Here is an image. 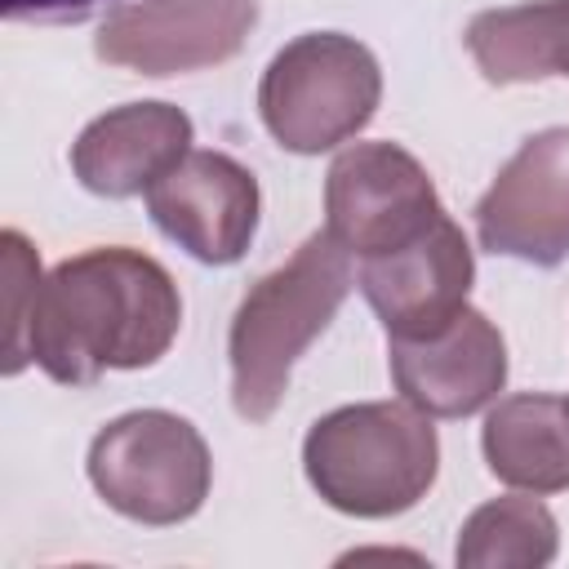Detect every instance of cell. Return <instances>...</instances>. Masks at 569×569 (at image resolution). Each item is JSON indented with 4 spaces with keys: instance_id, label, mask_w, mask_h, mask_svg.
Segmentation results:
<instances>
[{
    "instance_id": "cell-11",
    "label": "cell",
    "mask_w": 569,
    "mask_h": 569,
    "mask_svg": "<svg viewBox=\"0 0 569 569\" xmlns=\"http://www.w3.org/2000/svg\"><path fill=\"white\" fill-rule=\"evenodd\" d=\"M387 365L400 400L427 418H471L507 382V342L485 311L462 307L427 338H387Z\"/></svg>"
},
{
    "instance_id": "cell-16",
    "label": "cell",
    "mask_w": 569,
    "mask_h": 569,
    "mask_svg": "<svg viewBox=\"0 0 569 569\" xmlns=\"http://www.w3.org/2000/svg\"><path fill=\"white\" fill-rule=\"evenodd\" d=\"M4 276H9V342H4V373H18L27 365V325L31 302L40 289V258L27 244L22 231H4Z\"/></svg>"
},
{
    "instance_id": "cell-15",
    "label": "cell",
    "mask_w": 569,
    "mask_h": 569,
    "mask_svg": "<svg viewBox=\"0 0 569 569\" xmlns=\"http://www.w3.org/2000/svg\"><path fill=\"white\" fill-rule=\"evenodd\" d=\"M560 529L556 516L533 498L507 493L476 507L462 520L453 560L458 569H542L556 560Z\"/></svg>"
},
{
    "instance_id": "cell-10",
    "label": "cell",
    "mask_w": 569,
    "mask_h": 569,
    "mask_svg": "<svg viewBox=\"0 0 569 569\" xmlns=\"http://www.w3.org/2000/svg\"><path fill=\"white\" fill-rule=\"evenodd\" d=\"M471 280L476 258L449 213H440L418 240L378 258H360L356 271V284L382 320L387 338H427L445 329L467 307Z\"/></svg>"
},
{
    "instance_id": "cell-3",
    "label": "cell",
    "mask_w": 569,
    "mask_h": 569,
    "mask_svg": "<svg viewBox=\"0 0 569 569\" xmlns=\"http://www.w3.org/2000/svg\"><path fill=\"white\" fill-rule=\"evenodd\" d=\"M302 471L333 511L387 520L427 498L440 471V440L409 400L342 405L311 422Z\"/></svg>"
},
{
    "instance_id": "cell-2",
    "label": "cell",
    "mask_w": 569,
    "mask_h": 569,
    "mask_svg": "<svg viewBox=\"0 0 569 569\" xmlns=\"http://www.w3.org/2000/svg\"><path fill=\"white\" fill-rule=\"evenodd\" d=\"M351 284V253L329 231H316L284 267L267 271L240 298L227 333V360L231 405L244 422H267L280 409L298 356L329 329Z\"/></svg>"
},
{
    "instance_id": "cell-12",
    "label": "cell",
    "mask_w": 569,
    "mask_h": 569,
    "mask_svg": "<svg viewBox=\"0 0 569 569\" xmlns=\"http://www.w3.org/2000/svg\"><path fill=\"white\" fill-rule=\"evenodd\" d=\"M191 116L173 102H124L102 111L71 142V173L107 200L147 196L187 151Z\"/></svg>"
},
{
    "instance_id": "cell-9",
    "label": "cell",
    "mask_w": 569,
    "mask_h": 569,
    "mask_svg": "<svg viewBox=\"0 0 569 569\" xmlns=\"http://www.w3.org/2000/svg\"><path fill=\"white\" fill-rule=\"evenodd\" d=\"M147 213L196 262L231 267L253 244L262 191H258V178L236 156L187 151L147 191Z\"/></svg>"
},
{
    "instance_id": "cell-5",
    "label": "cell",
    "mask_w": 569,
    "mask_h": 569,
    "mask_svg": "<svg viewBox=\"0 0 569 569\" xmlns=\"http://www.w3.org/2000/svg\"><path fill=\"white\" fill-rule=\"evenodd\" d=\"M89 485L98 498L138 525L191 520L213 485L204 436L169 409H133L111 418L89 445Z\"/></svg>"
},
{
    "instance_id": "cell-18",
    "label": "cell",
    "mask_w": 569,
    "mask_h": 569,
    "mask_svg": "<svg viewBox=\"0 0 569 569\" xmlns=\"http://www.w3.org/2000/svg\"><path fill=\"white\" fill-rule=\"evenodd\" d=\"M565 400H569V396H565Z\"/></svg>"
},
{
    "instance_id": "cell-14",
    "label": "cell",
    "mask_w": 569,
    "mask_h": 569,
    "mask_svg": "<svg viewBox=\"0 0 569 569\" xmlns=\"http://www.w3.org/2000/svg\"><path fill=\"white\" fill-rule=\"evenodd\" d=\"M467 53L489 84H533L569 76V0L485 9L467 22Z\"/></svg>"
},
{
    "instance_id": "cell-1",
    "label": "cell",
    "mask_w": 569,
    "mask_h": 569,
    "mask_svg": "<svg viewBox=\"0 0 569 569\" xmlns=\"http://www.w3.org/2000/svg\"><path fill=\"white\" fill-rule=\"evenodd\" d=\"M178 329V284L151 253L124 244L84 249L40 280L27 360L62 387H93L107 369H151Z\"/></svg>"
},
{
    "instance_id": "cell-8",
    "label": "cell",
    "mask_w": 569,
    "mask_h": 569,
    "mask_svg": "<svg viewBox=\"0 0 569 569\" xmlns=\"http://www.w3.org/2000/svg\"><path fill=\"white\" fill-rule=\"evenodd\" d=\"M489 253L533 267L569 258V124L529 133L471 209Z\"/></svg>"
},
{
    "instance_id": "cell-7",
    "label": "cell",
    "mask_w": 569,
    "mask_h": 569,
    "mask_svg": "<svg viewBox=\"0 0 569 569\" xmlns=\"http://www.w3.org/2000/svg\"><path fill=\"white\" fill-rule=\"evenodd\" d=\"M258 27V0H124L107 9L93 53L138 76H182L231 62Z\"/></svg>"
},
{
    "instance_id": "cell-13",
    "label": "cell",
    "mask_w": 569,
    "mask_h": 569,
    "mask_svg": "<svg viewBox=\"0 0 569 569\" xmlns=\"http://www.w3.org/2000/svg\"><path fill=\"white\" fill-rule=\"evenodd\" d=\"M480 449L489 471L525 493L569 489V400L547 391H516L493 400Z\"/></svg>"
},
{
    "instance_id": "cell-17",
    "label": "cell",
    "mask_w": 569,
    "mask_h": 569,
    "mask_svg": "<svg viewBox=\"0 0 569 569\" xmlns=\"http://www.w3.org/2000/svg\"><path fill=\"white\" fill-rule=\"evenodd\" d=\"M124 0H0L9 22H84Z\"/></svg>"
},
{
    "instance_id": "cell-6",
    "label": "cell",
    "mask_w": 569,
    "mask_h": 569,
    "mask_svg": "<svg viewBox=\"0 0 569 569\" xmlns=\"http://www.w3.org/2000/svg\"><path fill=\"white\" fill-rule=\"evenodd\" d=\"M440 213L431 173L396 142H351L325 173V231L351 258L391 253Z\"/></svg>"
},
{
    "instance_id": "cell-4",
    "label": "cell",
    "mask_w": 569,
    "mask_h": 569,
    "mask_svg": "<svg viewBox=\"0 0 569 569\" xmlns=\"http://www.w3.org/2000/svg\"><path fill=\"white\" fill-rule=\"evenodd\" d=\"M382 102V67L356 36L302 31L258 80V116L293 156H320L351 142Z\"/></svg>"
}]
</instances>
